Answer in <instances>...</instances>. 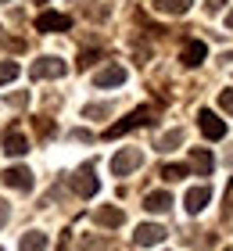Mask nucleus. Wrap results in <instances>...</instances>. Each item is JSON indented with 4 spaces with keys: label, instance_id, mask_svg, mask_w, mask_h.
Returning a JSON list of instances; mask_svg holds the SVG:
<instances>
[{
    "label": "nucleus",
    "instance_id": "1",
    "mask_svg": "<svg viewBox=\"0 0 233 251\" xmlns=\"http://www.w3.org/2000/svg\"><path fill=\"white\" fill-rule=\"evenodd\" d=\"M140 165H144V154H140L136 147H122V151L111 158V176H129Z\"/></svg>",
    "mask_w": 233,
    "mask_h": 251
},
{
    "label": "nucleus",
    "instance_id": "2",
    "mask_svg": "<svg viewBox=\"0 0 233 251\" xmlns=\"http://www.w3.org/2000/svg\"><path fill=\"white\" fill-rule=\"evenodd\" d=\"M151 122V108H136V111H129L122 122H115V126H108V140H115V136H122V133H129V129H136V126H147Z\"/></svg>",
    "mask_w": 233,
    "mask_h": 251
},
{
    "label": "nucleus",
    "instance_id": "3",
    "mask_svg": "<svg viewBox=\"0 0 233 251\" xmlns=\"http://www.w3.org/2000/svg\"><path fill=\"white\" fill-rule=\"evenodd\" d=\"M72 190L79 194V198H93V194L101 190V179L93 176V165H83V169L72 176Z\"/></svg>",
    "mask_w": 233,
    "mask_h": 251
},
{
    "label": "nucleus",
    "instance_id": "4",
    "mask_svg": "<svg viewBox=\"0 0 233 251\" xmlns=\"http://www.w3.org/2000/svg\"><path fill=\"white\" fill-rule=\"evenodd\" d=\"M197 126H201V133L208 136V140H223V136H226V122L219 119L215 111H208V108L197 111Z\"/></svg>",
    "mask_w": 233,
    "mask_h": 251
},
{
    "label": "nucleus",
    "instance_id": "5",
    "mask_svg": "<svg viewBox=\"0 0 233 251\" xmlns=\"http://www.w3.org/2000/svg\"><path fill=\"white\" fill-rule=\"evenodd\" d=\"M4 183L11 190H18V194H29L32 190V173H29L26 165H7L4 169Z\"/></svg>",
    "mask_w": 233,
    "mask_h": 251
},
{
    "label": "nucleus",
    "instance_id": "6",
    "mask_svg": "<svg viewBox=\"0 0 233 251\" xmlns=\"http://www.w3.org/2000/svg\"><path fill=\"white\" fill-rule=\"evenodd\" d=\"M165 226H158V223H140L136 226V233H133V241L140 244V248H155V244H161L165 241Z\"/></svg>",
    "mask_w": 233,
    "mask_h": 251
},
{
    "label": "nucleus",
    "instance_id": "7",
    "mask_svg": "<svg viewBox=\"0 0 233 251\" xmlns=\"http://www.w3.org/2000/svg\"><path fill=\"white\" fill-rule=\"evenodd\" d=\"M68 72V65L61 58H40L32 65V79H61Z\"/></svg>",
    "mask_w": 233,
    "mask_h": 251
},
{
    "label": "nucleus",
    "instance_id": "8",
    "mask_svg": "<svg viewBox=\"0 0 233 251\" xmlns=\"http://www.w3.org/2000/svg\"><path fill=\"white\" fill-rule=\"evenodd\" d=\"M126 83V68L122 65H104L97 75H93V86L97 90H108V86H122Z\"/></svg>",
    "mask_w": 233,
    "mask_h": 251
},
{
    "label": "nucleus",
    "instance_id": "9",
    "mask_svg": "<svg viewBox=\"0 0 233 251\" xmlns=\"http://www.w3.org/2000/svg\"><path fill=\"white\" fill-rule=\"evenodd\" d=\"M68 25H72V18H68V15H57V11H43V15L36 18V29H40V32H65Z\"/></svg>",
    "mask_w": 233,
    "mask_h": 251
},
{
    "label": "nucleus",
    "instance_id": "10",
    "mask_svg": "<svg viewBox=\"0 0 233 251\" xmlns=\"http://www.w3.org/2000/svg\"><path fill=\"white\" fill-rule=\"evenodd\" d=\"M205 58H208V47H205L201 40H186V43H183V54H180V61H183L186 68H197V65H201Z\"/></svg>",
    "mask_w": 233,
    "mask_h": 251
},
{
    "label": "nucleus",
    "instance_id": "11",
    "mask_svg": "<svg viewBox=\"0 0 233 251\" xmlns=\"http://www.w3.org/2000/svg\"><path fill=\"white\" fill-rule=\"evenodd\" d=\"M208 201H212V190H208L205 183H201V187H190V190H186V198H183V204H186V212H190V215L205 212Z\"/></svg>",
    "mask_w": 233,
    "mask_h": 251
},
{
    "label": "nucleus",
    "instance_id": "12",
    "mask_svg": "<svg viewBox=\"0 0 233 251\" xmlns=\"http://www.w3.org/2000/svg\"><path fill=\"white\" fill-rule=\"evenodd\" d=\"M144 208H147V212H155V215L169 212V208H172V194H169V190H151L147 198H144Z\"/></svg>",
    "mask_w": 233,
    "mask_h": 251
},
{
    "label": "nucleus",
    "instance_id": "13",
    "mask_svg": "<svg viewBox=\"0 0 233 251\" xmlns=\"http://www.w3.org/2000/svg\"><path fill=\"white\" fill-rule=\"evenodd\" d=\"M26 151H29V140H26V136H22L18 129H7V133H4V154L22 158Z\"/></svg>",
    "mask_w": 233,
    "mask_h": 251
},
{
    "label": "nucleus",
    "instance_id": "14",
    "mask_svg": "<svg viewBox=\"0 0 233 251\" xmlns=\"http://www.w3.org/2000/svg\"><path fill=\"white\" fill-rule=\"evenodd\" d=\"M97 223L108 226V230H115V226L126 223V215H122V208H115V204H101L97 208Z\"/></svg>",
    "mask_w": 233,
    "mask_h": 251
},
{
    "label": "nucleus",
    "instance_id": "15",
    "mask_svg": "<svg viewBox=\"0 0 233 251\" xmlns=\"http://www.w3.org/2000/svg\"><path fill=\"white\" fill-rule=\"evenodd\" d=\"M190 165H194L197 176H208V173H212V154H208L205 147H194V151H190Z\"/></svg>",
    "mask_w": 233,
    "mask_h": 251
},
{
    "label": "nucleus",
    "instance_id": "16",
    "mask_svg": "<svg viewBox=\"0 0 233 251\" xmlns=\"http://www.w3.org/2000/svg\"><path fill=\"white\" fill-rule=\"evenodd\" d=\"M190 4L194 0H155V11H161V15H186Z\"/></svg>",
    "mask_w": 233,
    "mask_h": 251
},
{
    "label": "nucleus",
    "instance_id": "17",
    "mask_svg": "<svg viewBox=\"0 0 233 251\" xmlns=\"http://www.w3.org/2000/svg\"><path fill=\"white\" fill-rule=\"evenodd\" d=\"M18 251H47V233H40V230H29L26 237H22Z\"/></svg>",
    "mask_w": 233,
    "mask_h": 251
},
{
    "label": "nucleus",
    "instance_id": "18",
    "mask_svg": "<svg viewBox=\"0 0 233 251\" xmlns=\"http://www.w3.org/2000/svg\"><path fill=\"white\" fill-rule=\"evenodd\" d=\"M180 144H183V129H169L158 136V151H176Z\"/></svg>",
    "mask_w": 233,
    "mask_h": 251
},
{
    "label": "nucleus",
    "instance_id": "19",
    "mask_svg": "<svg viewBox=\"0 0 233 251\" xmlns=\"http://www.w3.org/2000/svg\"><path fill=\"white\" fill-rule=\"evenodd\" d=\"M183 176H186V165H165L161 169V179H165V183H176Z\"/></svg>",
    "mask_w": 233,
    "mask_h": 251
},
{
    "label": "nucleus",
    "instance_id": "20",
    "mask_svg": "<svg viewBox=\"0 0 233 251\" xmlns=\"http://www.w3.org/2000/svg\"><path fill=\"white\" fill-rule=\"evenodd\" d=\"M18 75V65L15 61H0V83H11Z\"/></svg>",
    "mask_w": 233,
    "mask_h": 251
},
{
    "label": "nucleus",
    "instance_id": "21",
    "mask_svg": "<svg viewBox=\"0 0 233 251\" xmlns=\"http://www.w3.org/2000/svg\"><path fill=\"white\" fill-rule=\"evenodd\" d=\"M83 115L86 119H104V115H111V108L108 104H90V108H83Z\"/></svg>",
    "mask_w": 233,
    "mask_h": 251
},
{
    "label": "nucleus",
    "instance_id": "22",
    "mask_svg": "<svg viewBox=\"0 0 233 251\" xmlns=\"http://www.w3.org/2000/svg\"><path fill=\"white\" fill-rule=\"evenodd\" d=\"M219 108H223L226 115H233V90H223V94H219Z\"/></svg>",
    "mask_w": 233,
    "mask_h": 251
},
{
    "label": "nucleus",
    "instance_id": "23",
    "mask_svg": "<svg viewBox=\"0 0 233 251\" xmlns=\"http://www.w3.org/2000/svg\"><path fill=\"white\" fill-rule=\"evenodd\" d=\"M97 58H101L97 50H86V54H79V68H90V65L97 61Z\"/></svg>",
    "mask_w": 233,
    "mask_h": 251
},
{
    "label": "nucleus",
    "instance_id": "24",
    "mask_svg": "<svg viewBox=\"0 0 233 251\" xmlns=\"http://www.w3.org/2000/svg\"><path fill=\"white\" fill-rule=\"evenodd\" d=\"M26 100H29L26 94H7V104L11 108H26Z\"/></svg>",
    "mask_w": 233,
    "mask_h": 251
},
{
    "label": "nucleus",
    "instance_id": "25",
    "mask_svg": "<svg viewBox=\"0 0 233 251\" xmlns=\"http://www.w3.org/2000/svg\"><path fill=\"white\" fill-rule=\"evenodd\" d=\"M83 251H104V244L97 241V237H86V244H83Z\"/></svg>",
    "mask_w": 233,
    "mask_h": 251
},
{
    "label": "nucleus",
    "instance_id": "26",
    "mask_svg": "<svg viewBox=\"0 0 233 251\" xmlns=\"http://www.w3.org/2000/svg\"><path fill=\"white\" fill-rule=\"evenodd\" d=\"M36 129H40V136H51V133H54V122H43V119H40Z\"/></svg>",
    "mask_w": 233,
    "mask_h": 251
},
{
    "label": "nucleus",
    "instance_id": "27",
    "mask_svg": "<svg viewBox=\"0 0 233 251\" xmlns=\"http://www.w3.org/2000/svg\"><path fill=\"white\" fill-rule=\"evenodd\" d=\"M205 7L215 15V11H223V7H226V0H205Z\"/></svg>",
    "mask_w": 233,
    "mask_h": 251
},
{
    "label": "nucleus",
    "instance_id": "28",
    "mask_svg": "<svg viewBox=\"0 0 233 251\" xmlns=\"http://www.w3.org/2000/svg\"><path fill=\"white\" fill-rule=\"evenodd\" d=\"M7 215H11V204H7L4 198H0V226H4V223H7Z\"/></svg>",
    "mask_w": 233,
    "mask_h": 251
},
{
    "label": "nucleus",
    "instance_id": "29",
    "mask_svg": "<svg viewBox=\"0 0 233 251\" xmlns=\"http://www.w3.org/2000/svg\"><path fill=\"white\" fill-rule=\"evenodd\" d=\"M226 25H230V29H233V11H230V15H226Z\"/></svg>",
    "mask_w": 233,
    "mask_h": 251
},
{
    "label": "nucleus",
    "instance_id": "30",
    "mask_svg": "<svg viewBox=\"0 0 233 251\" xmlns=\"http://www.w3.org/2000/svg\"><path fill=\"white\" fill-rule=\"evenodd\" d=\"M230 162H233V151H230Z\"/></svg>",
    "mask_w": 233,
    "mask_h": 251
},
{
    "label": "nucleus",
    "instance_id": "31",
    "mask_svg": "<svg viewBox=\"0 0 233 251\" xmlns=\"http://www.w3.org/2000/svg\"><path fill=\"white\" fill-rule=\"evenodd\" d=\"M226 251H233V244H230V248H226Z\"/></svg>",
    "mask_w": 233,
    "mask_h": 251
},
{
    "label": "nucleus",
    "instance_id": "32",
    "mask_svg": "<svg viewBox=\"0 0 233 251\" xmlns=\"http://www.w3.org/2000/svg\"><path fill=\"white\" fill-rule=\"evenodd\" d=\"M0 4H7V0H0Z\"/></svg>",
    "mask_w": 233,
    "mask_h": 251
},
{
    "label": "nucleus",
    "instance_id": "33",
    "mask_svg": "<svg viewBox=\"0 0 233 251\" xmlns=\"http://www.w3.org/2000/svg\"><path fill=\"white\" fill-rule=\"evenodd\" d=\"M40 4H43V0H40Z\"/></svg>",
    "mask_w": 233,
    "mask_h": 251
}]
</instances>
